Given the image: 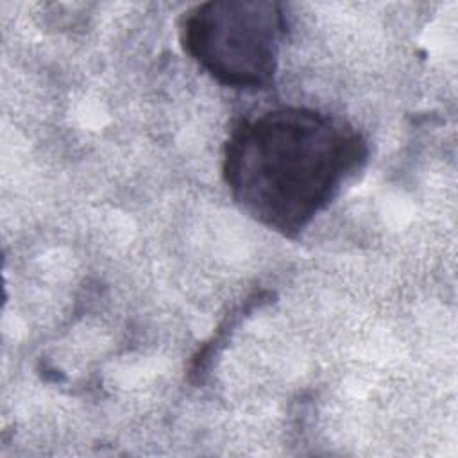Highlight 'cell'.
<instances>
[{
  "label": "cell",
  "instance_id": "1",
  "mask_svg": "<svg viewBox=\"0 0 458 458\" xmlns=\"http://www.w3.org/2000/svg\"><path fill=\"white\" fill-rule=\"evenodd\" d=\"M365 138L327 113L281 106L242 118L222 174L236 204L265 227L299 236L367 161Z\"/></svg>",
  "mask_w": 458,
  "mask_h": 458
},
{
  "label": "cell",
  "instance_id": "2",
  "mask_svg": "<svg viewBox=\"0 0 458 458\" xmlns=\"http://www.w3.org/2000/svg\"><path fill=\"white\" fill-rule=\"evenodd\" d=\"M286 32L283 5L270 0H213L181 20L184 52L216 82L265 89L274 82Z\"/></svg>",
  "mask_w": 458,
  "mask_h": 458
}]
</instances>
